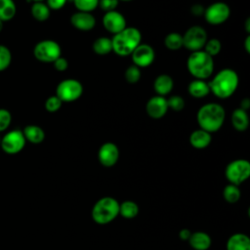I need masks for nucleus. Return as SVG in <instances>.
<instances>
[{
  "mask_svg": "<svg viewBox=\"0 0 250 250\" xmlns=\"http://www.w3.org/2000/svg\"><path fill=\"white\" fill-rule=\"evenodd\" d=\"M174 87L173 78L166 73L159 74L153 81V90L158 96H166L170 94Z\"/></svg>",
  "mask_w": 250,
  "mask_h": 250,
  "instance_id": "nucleus-17",
  "label": "nucleus"
},
{
  "mask_svg": "<svg viewBox=\"0 0 250 250\" xmlns=\"http://www.w3.org/2000/svg\"><path fill=\"white\" fill-rule=\"evenodd\" d=\"M3 26H4V22L0 20V32L2 31V29H3Z\"/></svg>",
  "mask_w": 250,
  "mask_h": 250,
  "instance_id": "nucleus-45",
  "label": "nucleus"
},
{
  "mask_svg": "<svg viewBox=\"0 0 250 250\" xmlns=\"http://www.w3.org/2000/svg\"><path fill=\"white\" fill-rule=\"evenodd\" d=\"M230 15V9L225 2H214L204 10L205 21L212 25H219L228 21Z\"/></svg>",
  "mask_w": 250,
  "mask_h": 250,
  "instance_id": "nucleus-10",
  "label": "nucleus"
},
{
  "mask_svg": "<svg viewBox=\"0 0 250 250\" xmlns=\"http://www.w3.org/2000/svg\"><path fill=\"white\" fill-rule=\"evenodd\" d=\"M239 78L231 68H224L217 72L211 79L209 84L210 92L219 99L225 100L234 94L238 87Z\"/></svg>",
  "mask_w": 250,
  "mask_h": 250,
  "instance_id": "nucleus-1",
  "label": "nucleus"
},
{
  "mask_svg": "<svg viewBox=\"0 0 250 250\" xmlns=\"http://www.w3.org/2000/svg\"><path fill=\"white\" fill-rule=\"evenodd\" d=\"M249 106H250V101H249V99L248 98H245V99H243L241 102H240V108H242V109H244V110H248V108H249Z\"/></svg>",
  "mask_w": 250,
  "mask_h": 250,
  "instance_id": "nucleus-42",
  "label": "nucleus"
},
{
  "mask_svg": "<svg viewBox=\"0 0 250 250\" xmlns=\"http://www.w3.org/2000/svg\"><path fill=\"white\" fill-rule=\"evenodd\" d=\"M30 2H43L44 0H28Z\"/></svg>",
  "mask_w": 250,
  "mask_h": 250,
  "instance_id": "nucleus-46",
  "label": "nucleus"
},
{
  "mask_svg": "<svg viewBox=\"0 0 250 250\" xmlns=\"http://www.w3.org/2000/svg\"><path fill=\"white\" fill-rule=\"evenodd\" d=\"M207 32L200 25H192L183 34V47L190 52L200 51L207 41Z\"/></svg>",
  "mask_w": 250,
  "mask_h": 250,
  "instance_id": "nucleus-9",
  "label": "nucleus"
},
{
  "mask_svg": "<svg viewBox=\"0 0 250 250\" xmlns=\"http://www.w3.org/2000/svg\"><path fill=\"white\" fill-rule=\"evenodd\" d=\"M244 49L246 51V53H250V36L247 35L245 40H244Z\"/></svg>",
  "mask_w": 250,
  "mask_h": 250,
  "instance_id": "nucleus-43",
  "label": "nucleus"
},
{
  "mask_svg": "<svg viewBox=\"0 0 250 250\" xmlns=\"http://www.w3.org/2000/svg\"><path fill=\"white\" fill-rule=\"evenodd\" d=\"M47 6L50 8V10H60L65 6V4L68 2L67 0H46Z\"/></svg>",
  "mask_w": 250,
  "mask_h": 250,
  "instance_id": "nucleus-39",
  "label": "nucleus"
},
{
  "mask_svg": "<svg viewBox=\"0 0 250 250\" xmlns=\"http://www.w3.org/2000/svg\"><path fill=\"white\" fill-rule=\"evenodd\" d=\"M212 141V136L207 131L202 129L194 130L189 136V144L192 147L197 149H203L207 147Z\"/></svg>",
  "mask_w": 250,
  "mask_h": 250,
  "instance_id": "nucleus-19",
  "label": "nucleus"
},
{
  "mask_svg": "<svg viewBox=\"0 0 250 250\" xmlns=\"http://www.w3.org/2000/svg\"><path fill=\"white\" fill-rule=\"evenodd\" d=\"M226 118L225 108L217 103L203 104L197 111L196 120L200 129L212 134L219 131Z\"/></svg>",
  "mask_w": 250,
  "mask_h": 250,
  "instance_id": "nucleus-2",
  "label": "nucleus"
},
{
  "mask_svg": "<svg viewBox=\"0 0 250 250\" xmlns=\"http://www.w3.org/2000/svg\"><path fill=\"white\" fill-rule=\"evenodd\" d=\"M118 0H99V6L104 13L114 11L118 6Z\"/></svg>",
  "mask_w": 250,
  "mask_h": 250,
  "instance_id": "nucleus-37",
  "label": "nucleus"
},
{
  "mask_svg": "<svg viewBox=\"0 0 250 250\" xmlns=\"http://www.w3.org/2000/svg\"><path fill=\"white\" fill-rule=\"evenodd\" d=\"M118 1H123V2H130V1H133V0H118Z\"/></svg>",
  "mask_w": 250,
  "mask_h": 250,
  "instance_id": "nucleus-47",
  "label": "nucleus"
},
{
  "mask_svg": "<svg viewBox=\"0 0 250 250\" xmlns=\"http://www.w3.org/2000/svg\"><path fill=\"white\" fill-rule=\"evenodd\" d=\"M119 215V202L111 196L100 198L91 211L92 219L99 225H106Z\"/></svg>",
  "mask_w": 250,
  "mask_h": 250,
  "instance_id": "nucleus-5",
  "label": "nucleus"
},
{
  "mask_svg": "<svg viewBox=\"0 0 250 250\" xmlns=\"http://www.w3.org/2000/svg\"><path fill=\"white\" fill-rule=\"evenodd\" d=\"M69 20L72 26L80 31H90L96 25V18L87 12L77 11L71 15Z\"/></svg>",
  "mask_w": 250,
  "mask_h": 250,
  "instance_id": "nucleus-16",
  "label": "nucleus"
},
{
  "mask_svg": "<svg viewBox=\"0 0 250 250\" xmlns=\"http://www.w3.org/2000/svg\"><path fill=\"white\" fill-rule=\"evenodd\" d=\"M187 68L194 79L206 80L214 71V60L203 50L191 52L187 61Z\"/></svg>",
  "mask_w": 250,
  "mask_h": 250,
  "instance_id": "nucleus-4",
  "label": "nucleus"
},
{
  "mask_svg": "<svg viewBox=\"0 0 250 250\" xmlns=\"http://www.w3.org/2000/svg\"><path fill=\"white\" fill-rule=\"evenodd\" d=\"M83 94V86L80 81L73 78L62 80L56 88V96L62 103L77 101Z\"/></svg>",
  "mask_w": 250,
  "mask_h": 250,
  "instance_id": "nucleus-7",
  "label": "nucleus"
},
{
  "mask_svg": "<svg viewBox=\"0 0 250 250\" xmlns=\"http://www.w3.org/2000/svg\"><path fill=\"white\" fill-rule=\"evenodd\" d=\"M188 241L190 247L194 250H208L212 244L210 235L204 231L191 232Z\"/></svg>",
  "mask_w": 250,
  "mask_h": 250,
  "instance_id": "nucleus-18",
  "label": "nucleus"
},
{
  "mask_svg": "<svg viewBox=\"0 0 250 250\" xmlns=\"http://www.w3.org/2000/svg\"><path fill=\"white\" fill-rule=\"evenodd\" d=\"M229 184L239 186L250 177V163L246 159H235L229 162L225 170Z\"/></svg>",
  "mask_w": 250,
  "mask_h": 250,
  "instance_id": "nucleus-8",
  "label": "nucleus"
},
{
  "mask_svg": "<svg viewBox=\"0 0 250 250\" xmlns=\"http://www.w3.org/2000/svg\"><path fill=\"white\" fill-rule=\"evenodd\" d=\"M245 30H246L247 33L250 32V19L249 18L245 21Z\"/></svg>",
  "mask_w": 250,
  "mask_h": 250,
  "instance_id": "nucleus-44",
  "label": "nucleus"
},
{
  "mask_svg": "<svg viewBox=\"0 0 250 250\" xmlns=\"http://www.w3.org/2000/svg\"><path fill=\"white\" fill-rule=\"evenodd\" d=\"M111 39L112 52L117 56L126 57L141 44L142 33L134 26H126L123 30L113 35Z\"/></svg>",
  "mask_w": 250,
  "mask_h": 250,
  "instance_id": "nucleus-3",
  "label": "nucleus"
},
{
  "mask_svg": "<svg viewBox=\"0 0 250 250\" xmlns=\"http://www.w3.org/2000/svg\"><path fill=\"white\" fill-rule=\"evenodd\" d=\"M98 159L104 167L114 166L119 159V148L111 142L103 144L98 151Z\"/></svg>",
  "mask_w": 250,
  "mask_h": 250,
  "instance_id": "nucleus-13",
  "label": "nucleus"
},
{
  "mask_svg": "<svg viewBox=\"0 0 250 250\" xmlns=\"http://www.w3.org/2000/svg\"><path fill=\"white\" fill-rule=\"evenodd\" d=\"M164 45L170 51H177L183 47V35L179 32H170L164 38Z\"/></svg>",
  "mask_w": 250,
  "mask_h": 250,
  "instance_id": "nucleus-28",
  "label": "nucleus"
},
{
  "mask_svg": "<svg viewBox=\"0 0 250 250\" xmlns=\"http://www.w3.org/2000/svg\"><path fill=\"white\" fill-rule=\"evenodd\" d=\"M240 195H241V191H240L238 186L229 184L224 188L223 196H224V199L228 203H230V204L236 203L239 200Z\"/></svg>",
  "mask_w": 250,
  "mask_h": 250,
  "instance_id": "nucleus-29",
  "label": "nucleus"
},
{
  "mask_svg": "<svg viewBox=\"0 0 250 250\" xmlns=\"http://www.w3.org/2000/svg\"><path fill=\"white\" fill-rule=\"evenodd\" d=\"M53 64H54L55 69H57L58 71H64V70H66L67 67H68V62H67V60H66L65 58L62 57V56H61L60 58H58V59L53 62Z\"/></svg>",
  "mask_w": 250,
  "mask_h": 250,
  "instance_id": "nucleus-38",
  "label": "nucleus"
},
{
  "mask_svg": "<svg viewBox=\"0 0 250 250\" xmlns=\"http://www.w3.org/2000/svg\"><path fill=\"white\" fill-rule=\"evenodd\" d=\"M23 136L25 140L31 144L38 145L42 143L45 139V132L44 130L37 125H27L22 130Z\"/></svg>",
  "mask_w": 250,
  "mask_h": 250,
  "instance_id": "nucleus-23",
  "label": "nucleus"
},
{
  "mask_svg": "<svg viewBox=\"0 0 250 250\" xmlns=\"http://www.w3.org/2000/svg\"><path fill=\"white\" fill-rule=\"evenodd\" d=\"M190 234H191V231L188 229H182L180 231H179V237L182 239V240H188V238L190 237Z\"/></svg>",
  "mask_w": 250,
  "mask_h": 250,
  "instance_id": "nucleus-41",
  "label": "nucleus"
},
{
  "mask_svg": "<svg viewBox=\"0 0 250 250\" xmlns=\"http://www.w3.org/2000/svg\"><path fill=\"white\" fill-rule=\"evenodd\" d=\"M17 13L14 0H0V20L5 22L11 21Z\"/></svg>",
  "mask_w": 250,
  "mask_h": 250,
  "instance_id": "nucleus-25",
  "label": "nucleus"
},
{
  "mask_svg": "<svg viewBox=\"0 0 250 250\" xmlns=\"http://www.w3.org/2000/svg\"><path fill=\"white\" fill-rule=\"evenodd\" d=\"M1 138H2V137H1V136H0V144H1Z\"/></svg>",
  "mask_w": 250,
  "mask_h": 250,
  "instance_id": "nucleus-48",
  "label": "nucleus"
},
{
  "mask_svg": "<svg viewBox=\"0 0 250 250\" xmlns=\"http://www.w3.org/2000/svg\"><path fill=\"white\" fill-rule=\"evenodd\" d=\"M12 122V114L6 108H0V132L6 131Z\"/></svg>",
  "mask_w": 250,
  "mask_h": 250,
  "instance_id": "nucleus-36",
  "label": "nucleus"
},
{
  "mask_svg": "<svg viewBox=\"0 0 250 250\" xmlns=\"http://www.w3.org/2000/svg\"><path fill=\"white\" fill-rule=\"evenodd\" d=\"M167 104H168V108L174 111H181L185 107L186 103L182 96L173 95L169 99H167Z\"/></svg>",
  "mask_w": 250,
  "mask_h": 250,
  "instance_id": "nucleus-34",
  "label": "nucleus"
},
{
  "mask_svg": "<svg viewBox=\"0 0 250 250\" xmlns=\"http://www.w3.org/2000/svg\"><path fill=\"white\" fill-rule=\"evenodd\" d=\"M133 64L143 68L149 66L155 59V52L148 44H140L130 55Z\"/></svg>",
  "mask_w": 250,
  "mask_h": 250,
  "instance_id": "nucleus-12",
  "label": "nucleus"
},
{
  "mask_svg": "<svg viewBox=\"0 0 250 250\" xmlns=\"http://www.w3.org/2000/svg\"><path fill=\"white\" fill-rule=\"evenodd\" d=\"M203 51L205 53H207L209 56H211L212 58L214 56H217L221 50H222V44L221 41L217 38H211V39H207L204 47H203Z\"/></svg>",
  "mask_w": 250,
  "mask_h": 250,
  "instance_id": "nucleus-32",
  "label": "nucleus"
},
{
  "mask_svg": "<svg viewBox=\"0 0 250 250\" xmlns=\"http://www.w3.org/2000/svg\"><path fill=\"white\" fill-rule=\"evenodd\" d=\"M12 62V53L5 45H0V71L7 69Z\"/></svg>",
  "mask_w": 250,
  "mask_h": 250,
  "instance_id": "nucleus-33",
  "label": "nucleus"
},
{
  "mask_svg": "<svg viewBox=\"0 0 250 250\" xmlns=\"http://www.w3.org/2000/svg\"><path fill=\"white\" fill-rule=\"evenodd\" d=\"M188 94L195 99H201L209 95L210 88L207 81L202 79H193L188 86Z\"/></svg>",
  "mask_w": 250,
  "mask_h": 250,
  "instance_id": "nucleus-21",
  "label": "nucleus"
},
{
  "mask_svg": "<svg viewBox=\"0 0 250 250\" xmlns=\"http://www.w3.org/2000/svg\"><path fill=\"white\" fill-rule=\"evenodd\" d=\"M62 104V102L56 96H50L45 102V108L49 112H56L58 111Z\"/></svg>",
  "mask_w": 250,
  "mask_h": 250,
  "instance_id": "nucleus-35",
  "label": "nucleus"
},
{
  "mask_svg": "<svg viewBox=\"0 0 250 250\" xmlns=\"http://www.w3.org/2000/svg\"><path fill=\"white\" fill-rule=\"evenodd\" d=\"M103 25L106 31L114 35L126 27V19L116 10L106 12L103 17Z\"/></svg>",
  "mask_w": 250,
  "mask_h": 250,
  "instance_id": "nucleus-14",
  "label": "nucleus"
},
{
  "mask_svg": "<svg viewBox=\"0 0 250 250\" xmlns=\"http://www.w3.org/2000/svg\"><path fill=\"white\" fill-rule=\"evenodd\" d=\"M26 140L22 131L16 129L9 131L1 138L0 146L7 154H17L23 149Z\"/></svg>",
  "mask_w": 250,
  "mask_h": 250,
  "instance_id": "nucleus-11",
  "label": "nucleus"
},
{
  "mask_svg": "<svg viewBox=\"0 0 250 250\" xmlns=\"http://www.w3.org/2000/svg\"><path fill=\"white\" fill-rule=\"evenodd\" d=\"M141 68L136 66L135 64L129 65L124 72V78L129 84H135L139 82V80L141 79Z\"/></svg>",
  "mask_w": 250,
  "mask_h": 250,
  "instance_id": "nucleus-31",
  "label": "nucleus"
},
{
  "mask_svg": "<svg viewBox=\"0 0 250 250\" xmlns=\"http://www.w3.org/2000/svg\"><path fill=\"white\" fill-rule=\"evenodd\" d=\"M139 213V206L133 200H125L119 203V215L125 219H133Z\"/></svg>",
  "mask_w": 250,
  "mask_h": 250,
  "instance_id": "nucleus-27",
  "label": "nucleus"
},
{
  "mask_svg": "<svg viewBox=\"0 0 250 250\" xmlns=\"http://www.w3.org/2000/svg\"><path fill=\"white\" fill-rule=\"evenodd\" d=\"M204 10H205V8L201 4H194L191 7L190 12L194 16H202L204 14Z\"/></svg>",
  "mask_w": 250,
  "mask_h": 250,
  "instance_id": "nucleus-40",
  "label": "nucleus"
},
{
  "mask_svg": "<svg viewBox=\"0 0 250 250\" xmlns=\"http://www.w3.org/2000/svg\"><path fill=\"white\" fill-rule=\"evenodd\" d=\"M168 109L167 99L158 95L151 97L146 104V112L152 119L162 118Z\"/></svg>",
  "mask_w": 250,
  "mask_h": 250,
  "instance_id": "nucleus-15",
  "label": "nucleus"
},
{
  "mask_svg": "<svg viewBox=\"0 0 250 250\" xmlns=\"http://www.w3.org/2000/svg\"><path fill=\"white\" fill-rule=\"evenodd\" d=\"M230 122L232 127L239 132L245 131L249 126V116L246 110L238 107L235 108L230 116Z\"/></svg>",
  "mask_w": 250,
  "mask_h": 250,
  "instance_id": "nucleus-22",
  "label": "nucleus"
},
{
  "mask_svg": "<svg viewBox=\"0 0 250 250\" xmlns=\"http://www.w3.org/2000/svg\"><path fill=\"white\" fill-rule=\"evenodd\" d=\"M31 16L37 21H45L51 15V10L44 2H33L30 8Z\"/></svg>",
  "mask_w": 250,
  "mask_h": 250,
  "instance_id": "nucleus-24",
  "label": "nucleus"
},
{
  "mask_svg": "<svg viewBox=\"0 0 250 250\" xmlns=\"http://www.w3.org/2000/svg\"><path fill=\"white\" fill-rule=\"evenodd\" d=\"M35 59L42 62H54L62 56V48L60 44L51 39L39 41L33 49Z\"/></svg>",
  "mask_w": 250,
  "mask_h": 250,
  "instance_id": "nucleus-6",
  "label": "nucleus"
},
{
  "mask_svg": "<svg viewBox=\"0 0 250 250\" xmlns=\"http://www.w3.org/2000/svg\"><path fill=\"white\" fill-rule=\"evenodd\" d=\"M227 250H250V238L241 232L233 233L227 241Z\"/></svg>",
  "mask_w": 250,
  "mask_h": 250,
  "instance_id": "nucleus-20",
  "label": "nucleus"
},
{
  "mask_svg": "<svg viewBox=\"0 0 250 250\" xmlns=\"http://www.w3.org/2000/svg\"><path fill=\"white\" fill-rule=\"evenodd\" d=\"M94 53L100 56H104L112 52L111 39L108 37H99L97 38L92 45Z\"/></svg>",
  "mask_w": 250,
  "mask_h": 250,
  "instance_id": "nucleus-26",
  "label": "nucleus"
},
{
  "mask_svg": "<svg viewBox=\"0 0 250 250\" xmlns=\"http://www.w3.org/2000/svg\"><path fill=\"white\" fill-rule=\"evenodd\" d=\"M73 5L80 12L91 13L99 6V0H73Z\"/></svg>",
  "mask_w": 250,
  "mask_h": 250,
  "instance_id": "nucleus-30",
  "label": "nucleus"
}]
</instances>
